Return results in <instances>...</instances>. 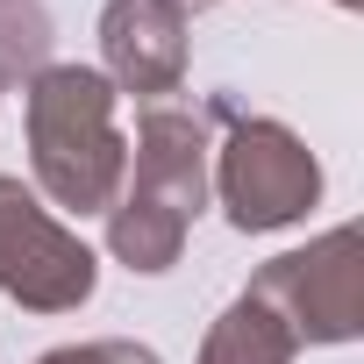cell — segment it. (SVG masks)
Listing matches in <instances>:
<instances>
[{
  "label": "cell",
  "mask_w": 364,
  "mask_h": 364,
  "mask_svg": "<svg viewBox=\"0 0 364 364\" xmlns=\"http://www.w3.org/2000/svg\"><path fill=\"white\" fill-rule=\"evenodd\" d=\"M29 150L50 208L107 215L129 171V143L114 129V86L86 65H43L29 79Z\"/></svg>",
  "instance_id": "1"
},
{
  "label": "cell",
  "mask_w": 364,
  "mask_h": 364,
  "mask_svg": "<svg viewBox=\"0 0 364 364\" xmlns=\"http://www.w3.org/2000/svg\"><path fill=\"white\" fill-rule=\"evenodd\" d=\"M250 293L293 328V343H350L364 328V243L357 229H328L314 236L307 250H286L272 257Z\"/></svg>",
  "instance_id": "2"
},
{
  "label": "cell",
  "mask_w": 364,
  "mask_h": 364,
  "mask_svg": "<svg viewBox=\"0 0 364 364\" xmlns=\"http://www.w3.org/2000/svg\"><path fill=\"white\" fill-rule=\"evenodd\" d=\"M93 250L22 186V178H0V293L36 307V314H72L93 300Z\"/></svg>",
  "instance_id": "3"
},
{
  "label": "cell",
  "mask_w": 364,
  "mask_h": 364,
  "mask_svg": "<svg viewBox=\"0 0 364 364\" xmlns=\"http://www.w3.org/2000/svg\"><path fill=\"white\" fill-rule=\"evenodd\" d=\"M215 186H222L229 222L243 236H257V229L300 222L321 200V164L307 157V143L286 122H236L222 143V164H215Z\"/></svg>",
  "instance_id": "4"
},
{
  "label": "cell",
  "mask_w": 364,
  "mask_h": 364,
  "mask_svg": "<svg viewBox=\"0 0 364 364\" xmlns=\"http://www.w3.org/2000/svg\"><path fill=\"white\" fill-rule=\"evenodd\" d=\"M100 50H107V72H100L107 86L164 100L186 79V15L171 0H107Z\"/></svg>",
  "instance_id": "5"
},
{
  "label": "cell",
  "mask_w": 364,
  "mask_h": 364,
  "mask_svg": "<svg viewBox=\"0 0 364 364\" xmlns=\"http://www.w3.org/2000/svg\"><path fill=\"white\" fill-rule=\"evenodd\" d=\"M129 193L171 208L178 222L200 215V200H208V122L193 107H171V100L143 107V122H136V186Z\"/></svg>",
  "instance_id": "6"
},
{
  "label": "cell",
  "mask_w": 364,
  "mask_h": 364,
  "mask_svg": "<svg viewBox=\"0 0 364 364\" xmlns=\"http://www.w3.org/2000/svg\"><path fill=\"white\" fill-rule=\"evenodd\" d=\"M186 229H193V222H178L171 208L136 200V193H122V200L107 208V250H114L129 272H171L178 250H186Z\"/></svg>",
  "instance_id": "7"
},
{
  "label": "cell",
  "mask_w": 364,
  "mask_h": 364,
  "mask_svg": "<svg viewBox=\"0 0 364 364\" xmlns=\"http://www.w3.org/2000/svg\"><path fill=\"white\" fill-rule=\"evenodd\" d=\"M293 328L257 300V293H243V300H229V314L208 328V343H200V364H293Z\"/></svg>",
  "instance_id": "8"
},
{
  "label": "cell",
  "mask_w": 364,
  "mask_h": 364,
  "mask_svg": "<svg viewBox=\"0 0 364 364\" xmlns=\"http://www.w3.org/2000/svg\"><path fill=\"white\" fill-rule=\"evenodd\" d=\"M50 65V15L36 0H0V79H36Z\"/></svg>",
  "instance_id": "9"
},
{
  "label": "cell",
  "mask_w": 364,
  "mask_h": 364,
  "mask_svg": "<svg viewBox=\"0 0 364 364\" xmlns=\"http://www.w3.org/2000/svg\"><path fill=\"white\" fill-rule=\"evenodd\" d=\"M43 364H164V357L143 343H72V350H50Z\"/></svg>",
  "instance_id": "10"
},
{
  "label": "cell",
  "mask_w": 364,
  "mask_h": 364,
  "mask_svg": "<svg viewBox=\"0 0 364 364\" xmlns=\"http://www.w3.org/2000/svg\"><path fill=\"white\" fill-rule=\"evenodd\" d=\"M171 8H178V15H200V8H215V0H171Z\"/></svg>",
  "instance_id": "11"
},
{
  "label": "cell",
  "mask_w": 364,
  "mask_h": 364,
  "mask_svg": "<svg viewBox=\"0 0 364 364\" xmlns=\"http://www.w3.org/2000/svg\"><path fill=\"white\" fill-rule=\"evenodd\" d=\"M336 8H357V0H336Z\"/></svg>",
  "instance_id": "12"
}]
</instances>
